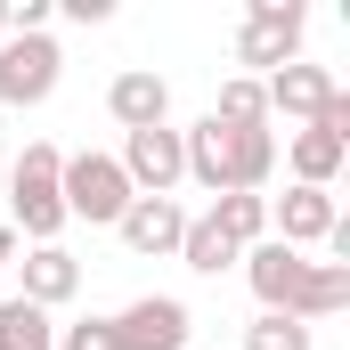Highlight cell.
I'll use <instances>...</instances> for the list:
<instances>
[{
	"label": "cell",
	"mask_w": 350,
	"mask_h": 350,
	"mask_svg": "<svg viewBox=\"0 0 350 350\" xmlns=\"http://www.w3.org/2000/svg\"><path fill=\"white\" fill-rule=\"evenodd\" d=\"M245 285L261 293L269 318H301V326L350 310V269L342 261H310V253H293V245H277V237H261V245L245 253Z\"/></svg>",
	"instance_id": "6da1fadb"
},
{
	"label": "cell",
	"mask_w": 350,
	"mask_h": 350,
	"mask_svg": "<svg viewBox=\"0 0 350 350\" xmlns=\"http://www.w3.org/2000/svg\"><path fill=\"white\" fill-rule=\"evenodd\" d=\"M57 172H66V155H57L49 139H33V147L8 163V228H25L33 245H57V228H66Z\"/></svg>",
	"instance_id": "7a4b0ae2"
},
{
	"label": "cell",
	"mask_w": 350,
	"mask_h": 350,
	"mask_svg": "<svg viewBox=\"0 0 350 350\" xmlns=\"http://www.w3.org/2000/svg\"><path fill=\"white\" fill-rule=\"evenodd\" d=\"M57 196H66V220H90V228H114L122 212H131V179L114 155H66V172H57Z\"/></svg>",
	"instance_id": "3957f363"
},
{
	"label": "cell",
	"mask_w": 350,
	"mask_h": 350,
	"mask_svg": "<svg viewBox=\"0 0 350 350\" xmlns=\"http://www.w3.org/2000/svg\"><path fill=\"white\" fill-rule=\"evenodd\" d=\"M66 74V49L49 33H25V41H0V114L8 106H49Z\"/></svg>",
	"instance_id": "277c9868"
},
{
	"label": "cell",
	"mask_w": 350,
	"mask_h": 350,
	"mask_svg": "<svg viewBox=\"0 0 350 350\" xmlns=\"http://www.w3.org/2000/svg\"><path fill=\"white\" fill-rule=\"evenodd\" d=\"M301 0H253L245 8V25H237V66H293L301 57Z\"/></svg>",
	"instance_id": "5b68a950"
},
{
	"label": "cell",
	"mask_w": 350,
	"mask_h": 350,
	"mask_svg": "<svg viewBox=\"0 0 350 350\" xmlns=\"http://www.w3.org/2000/svg\"><path fill=\"white\" fill-rule=\"evenodd\" d=\"M122 179H131V196H172L187 163H179V131L172 122H155V131H122Z\"/></svg>",
	"instance_id": "8992f818"
},
{
	"label": "cell",
	"mask_w": 350,
	"mask_h": 350,
	"mask_svg": "<svg viewBox=\"0 0 350 350\" xmlns=\"http://www.w3.org/2000/svg\"><path fill=\"white\" fill-rule=\"evenodd\" d=\"M187 334H196V318H187L179 293H139L131 310H114V342L122 350H187Z\"/></svg>",
	"instance_id": "52a82bcc"
},
{
	"label": "cell",
	"mask_w": 350,
	"mask_h": 350,
	"mask_svg": "<svg viewBox=\"0 0 350 350\" xmlns=\"http://www.w3.org/2000/svg\"><path fill=\"white\" fill-rule=\"evenodd\" d=\"M334 220H342V204H334L326 187H285V196H269V237H277V245H293V253L326 245V237H334Z\"/></svg>",
	"instance_id": "ba28073f"
},
{
	"label": "cell",
	"mask_w": 350,
	"mask_h": 350,
	"mask_svg": "<svg viewBox=\"0 0 350 350\" xmlns=\"http://www.w3.org/2000/svg\"><path fill=\"white\" fill-rule=\"evenodd\" d=\"M114 237L139 253V261H179V237H187V212L172 196H131V212L114 220Z\"/></svg>",
	"instance_id": "9c48e42d"
},
{
	"label": "cell",
	"mask_w": 350,
	"mask_h": 350,
	"mask_svg": "<svg viewBox=\"0 0 350 350\" xmlns=\"http://www.w3.org/2000/svg\"><path fill=\"white\" fill-rule=\"evenodd\" d=\"M106 114H114L122 131H155V122H172V82H163L155 66H122V74L106 82Z\"/></svg>",
	"instance_id": "30bf717a"
},
{
	"label": "cell",
	"mask_w": 350,
	"mask_h": 350,
	"mask_svg": "<svg viewBox=\"0 0 350 350\" xmlns=\"http://www.w3.org/2000/svg\"><path fill=\"white\" fill-rule=\"evenodd\" d=\"M334 90H342V82H334L326 66L293 57V66H277V74L261 82V98H269V114H285V122H318V106H326Z\"/></svg>",
	"instance_id": "8fae6325"
},
{
	"label": "cell",
	"mask_w": 350,
	"mask_h": 350,
	"mask_svg": "<svg viewBox=\"0 0 350 350\" xmlns=\"http://www.w3.org/2000/svg\"><path fill=\"white\" fill-rule=\"evenodd\" d=\"M25 285H16V301H33V310H66L74 293H82V261L66 253V245H33L25 253Z\"/></svg>",
	"instance_id": "7c38bea8"
},
{
	"label": "cell",
	"mask_w": 350,
	"mask_h": 350,
	"mask_svg": "<svg viewBox=\"0 0 350 350\" xmlns=\"http://www.w3.org/2000/svg\"><path fill=\"white\" fill-rule=\"evenodd\" d=\"M285 163H293V187H326V196H334V172L350 163V139L318 131V122H301V131L285 139Z\"/></svg>",
	"instance_id": "4fadbf2b"
},
{
	"label": "cell",
	"mask_w": 350,
	"mask_h": 350,
	"mask_svg": "<svg viewBox=\"0 0 350 350\" xmlns=\"http://www.w3.org/2000/svg\"><path fill=\"white\" fill-rule=\"evenodd\" d=\"M269 172H277V131H269V122L228 131V196H261Z\"/></svg>",
	"instance_id": "5bb4252c"
},
{
	"label": "cell",
	"mask_w": 350,
	"mask_h": 350,
	"mask_svg": "<svg viewBox=\"0 0 350 350\" xmlns=\"http://www.w3.org/2000/svg\"><path fill=\"white\" fill-rule=\"evenodd\" d=\"M204 220H212L237 253H253V245L269 237V196H212V212H204Z\"/></svg>",
	"instance_id": "9a60e30c"
},
{
	"label": "cell",
	"mask_w": 350,
	"mask_h": 350,
	"mask_svg": "<svg viewBox=\"0 0 350 350\" xmlns=\"http://www.w3.org/2000/svg\"><path fill=\"white\" fill-rule=\"evenodd\" d=\"M0 350H57V318L8 293V301H0Z\"/></svg>",
	"instance_id": "2e32d148"
},
{
	"label": "cell",
	"mask_w": 350,
	"mask_h": 350,
	"mask_svg": "<svg viewBox=\"0 0 350 350\" xmlns=\"http://www.w3.org/2000/svg\"><path fill=\"white\" fill-rule=\"evenodd\" d=\"M179 261L196 269V277H220V269H237L245 253H237V245H228L212 220H187V237H179Z\"/></svg>",
	"instance_id": "e0dca14e"
},
{
	"label": "cell",
	"mask_w": 350,
	"mask_h": 350,
	"mask_svg": "<svg viewBox=\"0 0 350 350\" xmlns=\"http://www.w3.org/2000/svg\"><path fill=\"white\" fill-rule=\"evenodd\" d=\"M212 122H228V131H245V122H269L261 74H228V82H220V106H212Z\"/></svg>",
	"instance_id": "ac0fdd59"
},
{
	"label": "cell",
	"mask_w": 350,
	"mask_h": 350,
	"mask_svg": "<svg viewBox=\"0 0 350 350\" xmlns=\"http://www.w3.org/2000/svg\"><path fill=\"white\" fill-rule=\"evenodd\" d=\"M245 350H318V334H310V326H301V318H253V326H245Z\"/></svg>",
	"instance_id": "d6986e66"
},
{
	"label": "cell",
	"mask_w": 350,
	"mask_h": 350,
	"mask_svg": "<svg viewBox=\"0 0 350 350\" xmlns=\"http://www.w3.org/2000/svg\"><path fill=\"white\" fill-rule=\"evenodd\" d=\"M25 33H49V0H0V41H25Z\"/></svg>",
	"instance_id": "ffe728a7"
},
{
	"label": "cell",
	"mask_w": 350,
	"mask_h": 350,
	"mask_svg": "<svg viewBox=\"0 0 350 350\" xmlns=\"http://www.w3.org/2000/svg\"><path fill=\"white\" fill-rule=\"evenodd\" d=\"M57 350H122V342H114V318H74L57 326Z\"/></svg>",
	"instance_id": "44dd1931"
},
{
	"label": "cell",
	"mask_w": 350,
	"mask_h": 350,
	"mask_svg": "<svg viewBox=\"0 0 350 350\" xmlns=\"http://www.w3.org/2000/svg\"><path fill=\"white\" fill-rule=\"evenodd\" d=\"M66 16H74V25H106V16H114V0H66Z\"/></svg>",
	"instance_id": "7402d4cb"
},
{
	"label": "cell",
	"mask_w": 350,
	"mask_h": 350,
	"mask_svg": "<svg viewBox=\"0 0 350 350\" xmlns=\"http://www.w3.org/2000/svg\"><path fill=\"white\" fill-rule=\"evenodd\" d=\"M0 261H16V228L8 220H0Z\"/></svg>",
	"instance_id": "603a6c76"
},
{
	"label": "cell",
	"mask_w": 350,
	"mask_h": 350,
	"mask_svg": "<svg viewBox=\"0 0 350 350\" xmlns=\"http://www.w3.org/2000/svg\"><path fill=\"white\" fill-rule=\"evenodd\" d=\"M0 172H8V131H0Z\"/></svg>",
	"instance_id": "cb8c5ba5"
}]
</instances>
